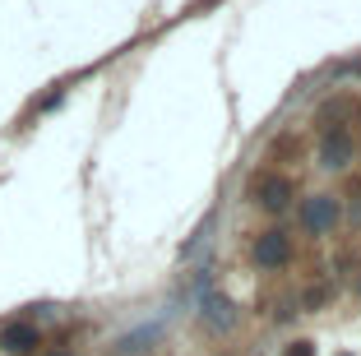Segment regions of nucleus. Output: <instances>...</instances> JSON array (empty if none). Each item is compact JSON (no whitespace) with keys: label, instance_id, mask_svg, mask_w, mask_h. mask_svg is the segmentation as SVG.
<instances>
[{"label":"nucleus","instance_id":"1","mask_svg":"<svg viewBox=\"0 0 361 356\" xmlns=\"http://www.w3.org/2000/svg\"><path fill=\"white\" fill-rule=\"evenodd\" d=\"M352 157H357V139H352V130L329 125L324 135H319V167H324V171H343Z\"/></svg>","mask_w":361,"mask_h":356},{"label":"nucleus","instance_id":"5","mask_svg":"<svg viewBox=\"0 0 361 356\" xmlns=\"http://www.w3.org/2000/svg\"><path fill=\"white\" fill-rule=\"evenodd\" d=\"M200 314H204V324H213V329H232L236 324V305L227 301L223 292H204Z\"/></svg>","mask_w":361,"mask_h":356},{"label":"nucleus","instance_id":"10","mask_svg":"<svg viewBox=\"0 0 361 356\" xmlns=\"http://www.w3.org/2000/svg\"><path fill=\"white\" fill-rule=\"evenodd\" d=\"M47 356H70V352H47Z\"/></svg>","mask_w":361,"mask_h":356},{"label":"nucleus","instance_id":"9","mask_svg":"<svg viewBox=\"0 0 361 356\" xmlns=\"http://www.w3.org/2000/svg\"><path fill=\"white\" fill-rule=\"evenodd\" d=\"M352 222H361V195H357V204H352Z\"/></svg>","mask_w":361,"mask_h":356},{"label":"nucleus","instance_id":"4","mask_svg":"<svg viewBox=\"0 0 361 356\" xmlns=\"http://www.w3.org/2000/svg\"><path fill=\"white\" fill-rule=\"evenodd\" d=\"M250 195H255V204H259V209H269V213H283L287 204H292V185H287L283 176H259Z\"/></svg>","mask_w":361,"mask_h":356},{"label":"nucleus","instance_id":"11","mask_svg":"<svg viewBox=\"0 0 361 356\" xmlns=\"http://www.w3.org/2000/svg\"><path fill=\"white\" fill-rule=\"evenodd\" d=\"M343 356H348V352H343Z\"/></svg>","mask_w":361,"mask_h":356},{"label":"nucleus","instance_id":"7","mask_svg":"<svg viewBox=\"0 0 361 356\" xmlns=\"http://www.w3.org/2000/svg\"><path fill=\"white\" fill-rule=\"evenodd\" d=\"M287 356H315V347H310V343H292V347H287Z\"/></svg>","mask_w":361,"mask_h":356},{"label":"nucleus","instance_id":"6","mask_svg":"<svg viewBox=\"0 0 361 356\" xmlns=\"http://www.w3.org/2000/svg\"><path fill=\"white\" fill-rule=\"evenodd\" d=\"M0 347L10 356H28L32 347H37V329L32 324H5L0 329Z\"/></svg>","mask_w":361,"mask_h":356},{"label":"nucleus","instance_id":"2","mask_svg":"<svg viewBox=\"0 0 361 356\" xmlns=\"http://www.w3.org/2000/svg\"><path fill=\"white\" fill-rule=\"evenodd\" d=\"M301 227L315 231V236L334 231V227H338V200H334V195H315V200L301 209Z\"/></svg>","mask_w":361,"mask_h":356},{"label":"nucleus","instance_id":"3","mask_svg":"<svg viewBox=\"0 0 361 356\" xmlns=\"http://www.w3.org/2000/svg\"><path fill=\"white\" fill-rule=\"evenodd\" d=\"M292 259V241H287L283 231H264L255 241V264L259 269H283V264Z\"/></svg>","mask_w":361,"mask_h":356},{"label":"nucleus","instance_id":"8","mask_svg":"<svg viewBox=\"0 0 361 356\" xmlns=\"http://www.w3.org/2000/svg\"><path fill=\"white\" fill-rule=\"evenodd\" d=\"M338 74H357V79H361V61H348V65H338Z\"/></svg>","mask_w":361,"mask_h":356}]
</instances>
